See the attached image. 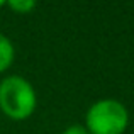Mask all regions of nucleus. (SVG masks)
Wrapping results in <instances>:
<instances>
[{
	"label": "nucleus",
	"instance_id": "obj_1",
	"mask_svg": "<svg viewBox=\"0 0 134 134\" xmlns=\"http://www.w3.org/2000/svg\"><path fill=\"white\" fill-rule=\"evenodd\" d=\"M37 95L27 78L9 75L0 82V109L7 117L24 121L36 110Z\"/></svg>",
	"mask_w": 134,
	"mask_h": 134
},
{
	"label": "nucleus",
	"instance_id": "obj_2",
	"mask_svg": "<svg viewBox=\"0 0 134 134\" xmlns=\"http://www.w3.org/2000/svg\"><path fill=\"white\" fill-rule=\"evenodd\" d=\"M129 124V112L115 98H102L92 104L85 115L90 134H122Z\"/></svg>",
	"mask_w": 134,
	"mask_h": 134
},
{
	"label": "nucleus",
	"instance_id": "obj_3",
	"mask_svg": "<svg viewBox=\"0 0 134 134\" xmlns=\"http://www.w3.org/2000/svg\"><path fill=\"white\" fill-rule=\"evenodd\" d=\"M15 58V48H14L12 41L0 32V73L7 71L10 68V65L14 63Z\"/></svg>",
	"mask_w": 134,
	"mask_h": 134
},
{
	"label": "nucleus",
	"instance_id": "obj_4",
	"mask_svg": "<svg viewBox=\"0 0 134 134\" xmlns=\"http://www.w3.org/2000/svg\"><path fill=\"white\" fill-rule=\"evenodd\" d=\"M5 5L17 14H29L31 10L36 9L34 0H9V2H5Z\"/></svg>",
	"mask_w": 134,
	"mask_h": 134
},
{
	"label": "nucleus",
	"instance_id": "obj_5",
	"mask_svg": "<svg viewBox=\"0 0 134 134\" xmlns=\"http://www.w3.org/2000/svg\"><path fill=\"white\" fill-rule=\"evenodd\" d=\"M61 134H90L88 131H87L85 126H80V124H73L70 126V127H66L65 131H63Z\"/></svg>",
	"mask_w": 134,
	"mask_h": 134
},
{
	"label": "nucleus",
	"instance_id": "obj_6",
	"mask_svg": "<svg viewBox=\"0 0 134 134\" xmlns=\"http://www.w3.org/2000/svg\"><path fill=\"white\" fill-rule=\"evenodd\" d=\"M3 5H5V2H3V0H0V9H2Z\"/></svg>",
	"mask_w": 134,
	"mask_h": 134
}]
</instances>
